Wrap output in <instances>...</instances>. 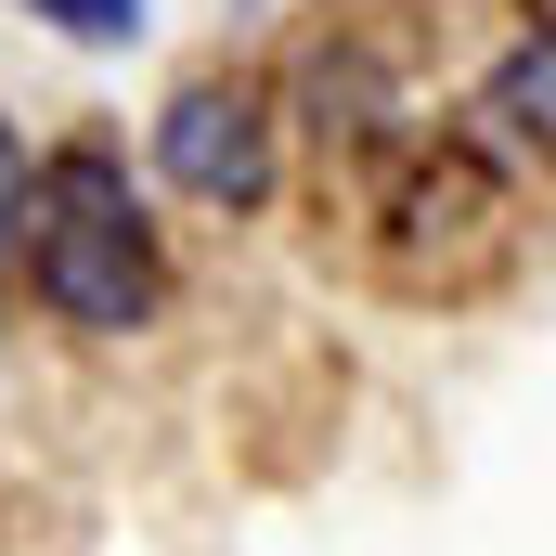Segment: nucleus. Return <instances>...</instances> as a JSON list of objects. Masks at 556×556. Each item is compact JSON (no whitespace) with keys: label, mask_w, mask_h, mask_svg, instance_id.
I'll return each instance as SVG.
<instances>
[{"label":"nucleus","mask_w":556,"mask_h":556,"mask_svg":"<svg viewBox=\"0 0 556 556\" xmlns=\"http://www.w3.org/2000/svg\"><path fill=\"white\" fill-rule=\"evenodd\" d=\"M13 247H26V285L52 298V324H78V337H130L155 311V233H142V207H130L104 142L52 155L26 181V233Z\"/></svg>","instance_id":"f257e3e1"},{"label":"nucleus","mask_w":556,"mask_h":556,"mask_svg":"<svg viewBox=\"0 0 556 556\" xmlns=\"http://www.w3.org/2000/svg\"><path fill=\"white\" fill-rule=\"evenodd\" d=\"M155 168H168L194 207H260V194H273V104H260L247 78H194V91H168Z\"/></svg>","instance_id":"f03ea898"},{"label":"nucleus","mask_w":556,"mask_h":556,"mask_svg":"<svg viewBox=\"0 0 556 556\" xmlns=\"http://www.w3.org/2000/svg\"><path fill=\"white\" fill-rule=\"evenodd\" d=\"M479 104H492L518 142H544V155H556V26H531V39L492 65V91H479Z\"/></svg>","instance_id":"7ed1b4c3"},{"label":"nucleus","mask_w":556,"mask_h":556,"mask_svg":"<svg viewBox=\"0 0 556 556\" xmlns=\"http://www.w3.org/2000/svg\"><path fill=\"white\" fill-rule=\"evenodd\" d=\"M26 13H52L65 39H142V0H26Z\"/></svg>","instance_id":"20e7f679"},{"label":"nucleus","mask_w":556,"mask_h":556,"mask_svg":"<svg viewBox=\"0 0 556 556\" xmlns=\"http://www.w3.org/2000/svg\"><path fill=\"white\" fill-rule=\"evenodd\" d=\"M13 233H26V155H13V130H0V260H13Z\"/></svg>","instance_id":"39448f33"}]
</instances>
